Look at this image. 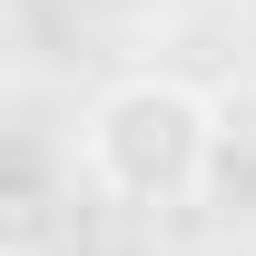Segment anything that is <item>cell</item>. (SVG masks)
<instances>
[{
    "instance_id": "1",
    "label": "cell",
    "mask_w": 256,
    "mask_h": 256,
    "mask_svg": "<svg viewBox=\"0 0 256 256\" xmlns=\"http://www.w3.org/2000/svg\"><path fill=\"white\" fill-rule=\"evenodd\" d=\"M79 158H89V188L118 207H197L217 178V108H207V89L168 79V69L108 79L89 98Z\"/></svg>"
}]
</instances>
